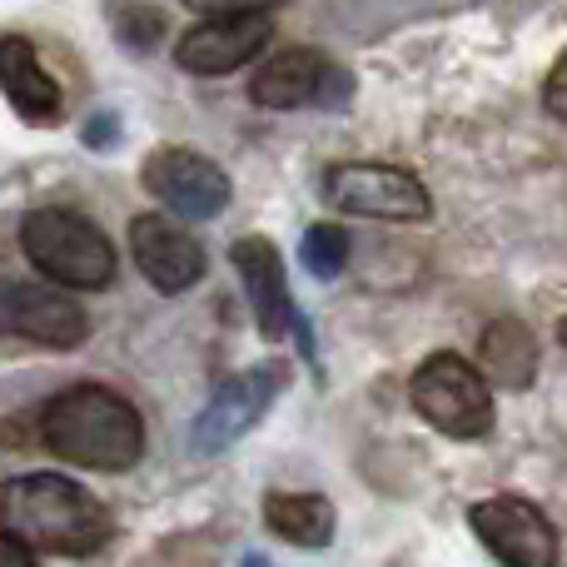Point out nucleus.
I'll use <instances>...</instances> for the list:
<instances>
[{
	"instance_id": "f257e3e1",
	"label": "nucleus",
	"mask_w": 567,
	"mask_h": 567,
	"mask_svg": "<svg viewBox=\"0 0 567 567\" xmlns=\"http://www.w3.org/2000/svg\"><path fill=\"white\" fill-rule=\"evenodd\" d=\"M40 443L75 468L125 473L145 453V419L125 393L105 383H75L40 409Z\"/></svg>"
},
{
	"instance_id": "f03ea898",
	"label": "nucleus",
	"mask_w": 567,
	"mask_h": 567,
	"mask_svg": "<svg viewBox=\"0 0 567 567\" xmlns=\"http://www.w3.org/2000/svg\"><path fill=\"white\" fill-rule=\"evenodd\" d=\"M0 528L50 558H90L110 538V513L75 478L20 473L0 483Z\"/></svg>"
},
{
	"instance_id": "7ed1b4c3",
	"label": "nucleus",
	"mask_w": 567,
	"mask_h": 567,
	"mask_svg": "<svg viewBox=\"0 0 567 567\" xmlns=\"http://www.w3.org/2000/svg\"><path fill=\"white\" fill-rule=\"evenodd\" d=\"M20 249L60 289H105V284H115V269H120L105 229L65 205L30 209L20 219Z\"/></svg>"
},
{
	"instance_id": "20e7f679",
	"label": "nucleus",
	"mask_w": 567,
	"mask_h": 567,
	"mask_svg": "<svg viewBox=\"0 0 567 567\" xmlns=\"http://www.w3.org/2000/svg\"><path fill=\"white\" fill-rule=\"evenodd\" d=\"M413 413L449 439H483L493 429V389L478 363L458 353H429L409 383Z\"/></svg>"
},
{
	"instance_id": "39448f33",
	"label": "nucleus",
	"mask_w": 567,
	"mask_h": 567,
	"mask_svg": "<svg viewBox=\"0 0 567 567\" xmlns=\"http://www.w3.org/2000/svg\"><path fill=\"white\" fill-rule=\"evenodd\" d=\"M323 199L339 215L389 219V225H423L433 219V199L423 179L403 165H379V159H349L323 175Z\"/></svg>"
},
{
	"instance_id": "423d86ee",
	"label": "nucleus",
	"mask_w": 567,
	"mask_h": 567,
	"mask_svg": "<svg viewBox=\"0 0 567 567\" xmlns=\"http://www.w3.org/2000/svg\"><path fill=\"white\" fill-rule=\"evenodd\" d=\"M249 95L265 110H349L353 75L343 65H333L329 55H319V50L289 45L255 70Z\"/></svg>"
},
{
	"instance_id": "0eeeda50",
	"label": "nucleus",
	"mask_w": 567,
	"mask_h": 567,
	"mask_svg": "<svg viewBox=\"0 0 567 567\" xmlns=\"http://www.w3.org/2000/svg\"><path fill=\"white\" fill-rule=\"evenodd\" d=\"M284 383H289V363H255V369H245L239 379L219 383V389L209 393V403L199 409L195 429H189V443H195L199 453H225L229 443H239L265 419L269 403L284 393Z\"/></svg>"
},
{
	"instance_id": "6e6552de",
	"label": "nucleus",
	"mask_w": 567,
	"mask_h": 567,
	"mask_svg": "<svg viewBox=\"0 0 567 567\" xmlns=\"http://www.w3.org/2000/svg\"><path fill=\"white\" fill-rule=\"evenodd\" d=\"M473 533L498 563L513 567H553L558 563V533H553L548 513L538 503L518 498V493H498V498H478L468 508Z\"/></svg>"
},
{
	"instance_id": "1a4fd4ad",
	"label": "nucleus",
	"mask_w": 567,
	"mask_h": 567,
	"mask_svg": "<svg viewBox=\"0 0 567 567\" xmlns=\"http://www.w3.org/2000/svg\"><path fill=\"white\" fill-rule=\"evenodd\" d=\"M0 333L40 343V349H80L90 339V319L70 293H55L45 284L0 279Z\"/></svg>"
},
{
	"instance_id": "9d476101",
	"label": "nucleus",
	"mask_w": 567,
	"mask_h": 567,
	"mask_svg": "<svg viewBox=\"0 0 567 567\" xmlns=\"http://www.w3.org/2000/svg\"><path fill=\"white\" fill-rule=\"evenodd\" d=\"M140 179H145V189L159 205L175 209V215H189V219H215L219 209L229 205V195H235L229 175L215 159L199 155V150H179V145L155 150V155L145 159V169H140Z\"/></svg>"
},
{
	"instance_id": "9b49d317",
	"label": "nucleus",
	"mask_w": 567,
	"mask_h": 567,
	"mask_svg": "<svg viewBox=\"0 0 567 567\" xmlns=\"http://www.w3.org/2000/svg\"><path fill=\"white\" fill-rule=\"evenodd\" d=\"M275 35V20H269V6L259 10H229V16H209L179 40L175 60L189 70V75H229V70L249 65L259 50Z\"/></svg>"
},
{
	"instance_id": "f8f14e48",
	"label": "nucleus",
	"mask_w": 567,
	"mask_h": 567,
	"mask_svg": "<svg viewBox=\"0 0 567 567\" xmlns=\"http://www.w3.org/2000/svg\"><path fill=\"white\" fill-rule=\"evenodd\" d=\"M130 255H135L140 275L155 284L159 293H185L209 269L205 245L189 235V225H179L169 215H140L130 225Z\"/></svg>"
},
{
	"instance_id": "ddd939ff",
	"label": "nucleus",
	"mask_w": 567,
	"mask_h": 567,
	"mask_svg": "<svg viewBox=\"0 0 567 567\" xmlns=\"http://www.w3.org/2000/svg\"><path fill=\"white\" fill-rule=\"evenodd\" d=\"M235 269H239V279H245V293H249V309H255V323H259V333H265L269 343L284 339V333L293 329V299H289V279H284V259H279V249L269 245V239H259V235H245L235 249Z\"/></svg>"
},
{
	"instance_id": "4468645a",
	"label": "nucleus",
	"mask_w": 567,
	"mask_h": 567,
	"mask_svg": "<svg viewBox=\"0 0 567 567\" xmlns=\"http://www.w3.org/2000/svg\"><path fill=\"white\" fill-rule=\"evenodd\" d=\"M0 95L10 100L20 120L30 125H50L65 110V95H60L55 75L40 65L35 45L25 35H0Z\"/></svg>"
},
{
	"instance_id": "2eb2a0df",
	"label": "nucleus",
	"mask_w": 567,
	"mask_h": 567,
	"mask_svg": "<svg viewBox=\"0 0 567 567\" xmlns=\"http://www.w3.org/2000/svg\"><path fill=\"white\" fill-rule=\"evenodd\" d=\"M478 369L498 389H528L538 379V333L523 319H493L478 343Z\"/></svg>"
},
{
	"instance_id": "dca6fc26",
	"label": "nucleus",
	"mask_w": 567,
	"mask_h": 567,
	"mask_svg": "<svg viewBox=\"0 0 567 567\" xmlns=\"http://www.w3.org/2000/svg\"><path fill=\"white\" fill-rule=\"evenodd\" d=\"M265 523L293 548H329L339 513L323 493H269L265 498Z\"/></svg>"
},
{
	"instance_id": "f3484780",
	"label": "nucleus",
	"mask_w": 567,
	"mask_h": 567,
	"mask_svg": "<svg viewBox=\"0 0 567 567\" xmlns=\"http://www.w3.org/2000/svg\"><path fill=\"white\" fill-rule=\"evenodd\" d=\"M303 269L313 279H339L349 269V235L339 225H309V235H303Z\"/></svg>"
},
{
	"instance_id": "a211bd4d",
	"label": "nucleus",
	"mask_w": 567,
	"mask_h": 567,
	"mask_svg": "<svg viewBox=\"0 0 567 567\" xmlns=\"http://www.w3.org/2000/svg\"><path fill=\"white\" fill-rule=\"evenodd\" d=\"M115 30H120V40L125 45H135V50H150L159 35H165V16H159L155 6H120V16H115Z\"/></svg>"
},
{
	"instance_id": "6ab92c4d",
	"label": "nucleus",
	"mask_w": 567,
	"mask_h": 567,
	"mask_svg": "<svg viewBox=\"0 0 567 567\" xmlns=\"http://www.w3.org/2000/svg\"><path fill=\"white\" fill-rule=\"evenodd\" d=\"M543 105H548L553 120H563L567 125V50L558 55V65L548 70V80H543Z\"/></svg>"
},
{
	"instance_id": "aec40b11",
	"label": "nucleus",
	"mask_w": 567,
	"mask_h": 567,
	"mask_svg": "<svg viewBox=\"0 0 567 567\" xmlns=\"http://www.w3.org/2000/svg\"><path fill=\"white\" fill-rule=\"evenodd\" d=\"M30 558H35V548L20 543L10 528H0V567H30Z\"/></svg>"
},
{
	"instance_id": "412c9836",
	"label": "nucleus",
	"mask_w": 567,
	"mask_h": 567,
	"mask_svg": "<svg viewBox=\"0 0 567 567\" xmlns=\"http://www.w3.org/2000/svg\"><path fill=\"white\" fill-rule=\"evenodd\" d=\"M185 6L205 10V16H229V10H259V6H269V0H185Z\"/></svg>"
},
{
	"instance_id": "4be33fe9",
	"label": "nucleus",
	"mask_w": 567,
	"mask_h": 567,
	"mask_svg": "<svg viewBox=\"0 0 567 567\" xmlns=\"http://www.w3.org/2000/svg\"><path fill=\"white\" fill-rule=\"evenodd\" d=\"M558 339H563V349H567V319L558 323Z\"/></svg>"
}]
</instances>
